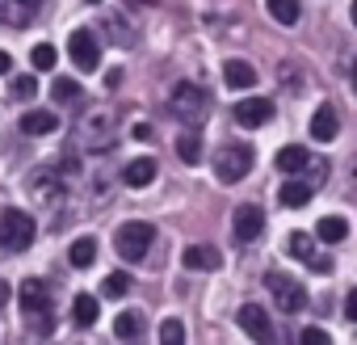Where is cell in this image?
I'll use <instances>...</instances> for the list:
<instances>
[{"mask_svg": "<svg viewBox=\"0 0 357 345\" xmlns=\"http://www.w3.org/2000/svg\"><path fill=\"white\" fill-rule=\"evenodd\" d=\"M114 131H118L114 110H89V114H80V122H76V143H80V147H93V152H105V147L114 143Z\"/></svg>", "mask_w": 357, "mask_h": 345, "instance_id": "cell-1", "label": "cell"}, {"mask_svg": "<svg viewBox=\"0 0 357 345\" xmlns=\"http://www.w3.org/2000/svg\"><path fill=\"white\" fill-rule=\"evenodd\" d=\"M151 244H155V228L147 219H130L114 232V249H118L122 261H143Z\"/></svg>", "mask_w": 357, "mask_h": 345, "instance_id": "cell-2", "label": "cell"}, {"mask_svg": "<svg viewBox=\"0 0 357 345\" xmlns=\"http://www.w3.org/2000/svg\"><path fill=\"white\" fill-rule=\"evenodd\" d=\"M206 89H198V85H190V80H181L172 89V97H168V110H172V118L176 122H190V126H198L202 118H206Z\"/></svg>", "mask_w": 357, "mask_h": 345, "instance_id": "cell-3", "label": "cell"}, {"mask_svg": "<svg viewBox=\"0 0 357 345\" xmlns=\"http://www.w3.org/2000/svg\"><path fill=\"white\" fill-rule=\"evenodd\" d=\"M34 219L26 211H0V249L5 253H22L34 244Z\"/></svg>", "mask_w": 357, "mask_h": 345, "instance_id": "cell-4", "label": "cell"}, {"mask_svg": "<svg viewBox=\"0 0 357 345\" xmlns=\"http://www.w3.org/2000/svg\"><path fill=\"white\" fill-rule=\"evenodd\" d=\"M22 311H30V320H34L38 332L51 328V320H47V311H51V286L43 278H26L22 282Z\"/></svg>", "mask_w": 357, "mask_h": 345, "instance_id": "cell-5", "label": "cell"}, {"mask_svg": "<svg viewBox=\"0 0 357 345\" xmlns=\"http://www.w3.org/2000/svg\"><path fill=\"white\" fill-rule=\"evenodd\" d=\"M248 168H252V147L248 143H227L215 160V172H219V182H244L248 177Z\"/></svg>", "mask_w": 357, "mask_h": 345, "instance_id": "cell-6", "label": "cell"}, {"mask_svg": "<svg viewBox=\"0 0 357 345\" xmlns=\"http://www.w3.org/2000/svg\"><path fill=\"white\" fill-rule=\"evenodd\" d=\"M265 286H269V295H273V303H278L282 311H290V316H294V311H303V307H307V291H303L294 278H286V274H278V270H273V274H265Z\"/></svg>", "mask_w": 357, "mask_h": 345, "instance_id": "cell-7", "label": "cell"}, {"mask_svg": "<svg viewBox=\"0 0 357 345\" xmlns=\"http://www.w3.org/2000/svg\"><path fill=\"white\" fill-rule=\"evenodd\" d=\"M68 55H72V64H76L80 72H97V64H101V43H97V34L76 30V34L68 38Z\"/></svg>", "mask_w": 357, "mask_h": 345, "instance_id": "cell-8", "label": "cell"}, {"mask_svg": "<svg viewBox=\"0 0 357 345\" xmlns=\"http://www.w3.org/2000/svg\"><path fill=\"white\" fill-rule=\"evenodd\" d=\"M43 0H0V26H30Z\"/></svg>", "mask_w": 357, "mask_h": 345, "instance_id": "cell-9", "label": "cell"}, {"mask_svg": "<svg viewBox=\"0 0 357 345\" xmlns=\"http://www.w3.org/2000/svg\"><path fill=\"white\" fill-rule=\"evenodd\" d=\"M231 228H236V240H257V236H261V228H265V215H261V207H252V203L236 207V215H231Z\"/></svg>", "mask_w": 357, "mask_h": 345, "instance_id": "cell-10", "label": "cell"}, {"mask_svg": "<svg viewBox=\"0 0 357 345\" xmlns=\"http://www.w3.org/2000/svg\"><path fill=\"white\" fill-rule=\"evenodd\" d=\"M269 118H273V101H265V97H248V101L236 105V122L240 126H265Z\"/></svg>", "mask_w": 357, "mask_h": 345, "instance_id": "cell-11", "label": "cell"}, {"mask_svg": "<svg viewBox=\"0 0 357 345\" xmlns=\"http://www.w3.org/2000/svg\"><path fill=\"white\" fill-rule=\"evenodd\" d=\"M122 182H126L130 190H147V186L155 182V160H151V156H139V160H130V164L122 168Z\"/></svg>", "mask_w": 357, "mask_h": 345, "instance_id": "cell-12", "label": "cell"}, {"mask_svg": "<svg viewBox=\"0 0 357 345\" xmlns=\"http://www.w3.org/2000/svg\"><path fill=\"white\" fill-rule=\"evenodd\" d=\"M181 261H185V270H219L223 265V253L215 244H190Z\"/></svg>", "mask_w": 357, "mask_h": 345, "instance_id": "cell-13", "label": "cell"}, {"mask_svg": "<svg viewBox=\"0 0 357 345\" xmlns=\"http://www.w3.org/2000/svg\"><path fill=\"white\" fill-rule=\"evenodd\" d=\"M240 328H244L248 337H261V341L273 332V328H269V311L257 307V303H244V307H240Z\"/></svg>", "mask_w": 357, "mask_h": 345, "instance_id": "cell-14", "label": "cell"}, {"mask_svg": "<svg viewBox=\"0 0 357 345\" xmlns=\"http://www.w3.org/2000/svg\"><path fill=\"white\" fill-rule=\"evenodd\" d=\"M336 131H340V118H336V110H332V105H319V110L311 114V139L328 143V139H336Z\"/></svg>", "mask_w": 357, "mask_h": 345, "instance_id": "cell-15", "label": "cell"}, {"mask_svg": "<svg viewBox=\"0 0 357 345\" xmlns=\"http://www.w3.org/2000/svg\"><path fill=\"white\" fill-rule=\"evenodd\" d=\"M223 80H227L231 89H252V85H257V68L244 64V59H227V64H223Z\"/></svg>", "mask_w": 357, "mask_h": 345, "instance_id": "cell-16", "label": "cell"}, {"mask_svg": "<svg viewBox=\"0 0 357 345\" xmlns=\"http://www.w3.org/2000/svg\"><path fill=\"white\" fill-rule=\"evenodd\" d=\"M55 126H59L55 110H30V114H22V131L26 135H51Z\"/></svg>", "mask_w": 357, "mask_h": 345, "instance_id": "cell-17", "label": "cell"}, {"mask_svg": "<svg viewBox=\"0 0 357 345\" xmlns=\"http://www.w3.org/2000/svg\"><path fill=\"white\" fill-rule=\"evenodd\" d=\"M265 9H269V17H273L278 26H294L298 13H303L298 0H265Z\"/></svg>", "mask_w": 357, "mask_h": 345, "instance_id": "cell-18", "label": "cell"}, {"mask_svg": "<svg viewBox=\"0 0 357 345\" xmlns=\"http://www.w3.org/2000/svg\"><path fill=\"white\" fill-rule=\"evenodd\" d=\"M315 232H319L324 244H340V240L349 236V219H344V215H328V219H319Z\"/></svg>", "mask_w": 357, "mask_h": 345, "instance_id": "cell-19", "label": "cell"}, {"mask_svg": "<svg viewBox=\"0 0 357 345\" xmlns=\"http://www.w3.org/2000/svg\"><path fill=\"white\" fill-rule=\"evenodd\" d=\"M307 160H311V156H307V147H298V143H290V147H282V152H278V168H282V172H290V177H294L298 168H307Z\"/></svg>", "mask_w": 357, "mask_h": 345, "instance_id": "cell-20", "label": "cell"}, {"mask_svg": "<svg viewBox=\"0 0 357 345\" xmlns=\"http://www.w3.org/2000/svg\"><path fill=\"white\" fill-rule=\"evenodd\" d=\"M68 261H72L76 270H89V265L97 261V240H93V236H84V240H76V244L68 249Z\"/></svg>", "mask_w": 357, "mask_h": 345, "instance_id": "cell-21", "label": "cell"}, {"mask_svg": "<svg viewBox=\"0 0 357 345\" xmlns=\"http://www.w3.org/2000/svg\"><path fill=\"white\" fill-rule=\"evenodd\" d=\"M72 320H76L80 328H93V324H97V299H93V295H76V303H72Z\"/></svg>", "mask_w": 357, "mask_h": 345, "instance_id": "cell-22", "label": "cell"}, {"mask_svg": "<svg viewBox=\"0 0 357 345\" xmlns=\"http://www.w3.org/2000/svg\"><path fill=\"white\" fill-rule=\"evenodd\" d=\"M278 198H282V207H303V203H311V186L307 182H286L278 190Z\"/></svg>", "mask_w": 357, "mask_h": 345, "instance_id": "cell-23", "label": "cell"}, {"mask_svg": "<svg viewBox=\"0 0 357 345\" xmlns=\"http://www.w3.org/2000/svg\"><path fill=\"white\" fill-rule=\"evenodd\" d=\"M51 97H55V101H80V97H84V89H80L72 76H55V85H51Z\"/></svg>", "mask_w": 357, "mask_h": 345, "instance_id": "cell-24", "label": "cell"}, {"mask_svg": "<svg viewBox=\"0 0 357 345\" xmlns=\"http://www.w3.org/2000/svg\"><path fill=\"white\" fill-rule=\"evenodd\" d=\"M30 64H34L38 72H55V64H59V55H55V47H51V43H38V47L30 51Z\"/></svg>", "mask_w": 357, "mask_h": 345, "instance_id": "cell-25", "label": "cell"}, {"mask_svg": "<svg viewBox=\"0 0 357 345\" xmlns=\"http://www.w3.org/2000/svg\"><path fill=\"white\" fill-rule=\"evenodd\" d=\"M286 253L298 257V261H311V253H315V249H311V236H307V232H290V236H286Z\"/></svg>", "mask_w": 357, "mask_h": 345, "instance_id": "cell-26", "label": "cell"}, {"mask_svg": "<svg viewBox=\"0 0 357 345\" xmlns=\"http://www.w3.org/2000/svg\"><path fill=\"white\" fill-rule=\"evenodd\" d=\"M176 156H181L185 164H198L202 160V139L198 135H181L176 139Z\"/></svg>", "mask_w": 357, "mask_h": 345, "instance_id": "cell-27", "label": "cell"}, {"mask_svg": "<svg viewBox=\"0 0 357 345\" xmlns=\"http://www.w3.org/2000/svg\"><path fill=\"white\" fill-rule=\"evenodd\" d=\"M126 291H130V278H126L122 270H118V274H105V282H101V295H105V299H122Z\"/></svg>", "mask_w": 357, "mask_h": 345, "instance_id": "cell-28", "label": "cell"}, {"mask_svg": "<svg viewBox=\"0 0 357 345\" xmlns=\"http://www.w3.org/2000/svg\"><path fill=\"white\" fill-rule=\"evenodd\" d=\"M114 332H118V337H139V332H143V320H139L135 311H122V316L114 320Z\"/></svg>", "mask_w": 357, "mask_h": 345, "instance_id": "cell-29", "label": "cell"}, {"mask_svg": "<svg viewBox=\"0 0 357 345\" xmlns=\"http://www.w3.org/2000/svg\"><path fill=\"white\" fill-rule=\"evenodd\" d=\"M160 341L181 345V341H185V324H181V320H164V324H160Z\"/></svg>", "mask_w": 357, "mask_h": 345, "instance_id": "cell-30", "label": "cell"}, {"mask_svg": "<svg viewBox=\"0 0 357 345\" xmlns=\"http://www.w3.org/2000/svg\"><path fill=\"white\" fill-rule=\"evenodd\" d=\"M38 93V85H34V76H22V80H13V97H22V101H30Z\"/></svg>", "mask_w": 357, "mask_h": 345, "instance_id": "cell-31", "label": "cell"}, {"mask_svg": "<svg viewBox=\"0 0 357 345\" xmlns=\"http://www.w3.org/2000/svg\"><path fill=\"white\" fill-rule=\"evenodd\" d=\"M315 274H332V257H319V253H311V261H307Z\"/></svg>", "mask_w": 357, "mask_h": 345, "instance_id": "cell-32", "label": "cell"}, {"mask_svg": "<svg viewBox=\"0 0 357 345\" xmlns=\"http://www.w3.org/2000/svg\"><path fill=\"white\" fill-rule=\"evenodd\" d=\"M303 341L307 345H328V332L324 328H303Z\"/></svg>", "mask_w": 357, "mask_h": 345, "instance_id": "cell-33", "label": "cell"}, {"mask_svg": "<svg viewBox=\"0 0 357 345\" xmlns=\"http://www.w3.org/2000/svg\"><path fill=\"white\" fill-rule=\"evenodd\" d=\"M344 320H357V291L344 295Z\"/></svg>", "mask_w": 357, "mask_h": 345, "instance_id": "cell-34", "label": "cell"}, {"mask_svg": "<svg viewBox=\"0 0 357 345\" xmlns=\"http://www.w3.org/2000/svg\"><path fill=\"white\" fill-rule=\"evenodd\" d=\"M118 85H122V68H109L105 72V89H118Z\"/></svg>", "mask_w": 357, "mask_h": 345, "instance_id": "cell-35", "label": "cell"}, {"mask_svg": "<svg viewBox=\"0 0 357 345\" xmlns=\"http://www.w3.org/2000/svg\"><path fill=\"white\" fill-rule=\"evenodd\" d=\"M130 135H135V139H147V135H151V126H147V122H135V126H130Z\"/></svg>", "mask_w": 357, "mask_h": 345, "instance_id": "cell-36", "label": "cell"}, {"mask_svg": "<svg viewBox=\"0 0 357 345\" xmlns=\"http://www.w3.org/2000/svg\"><path fill=\"white\" fill-rule=\"evenodd\" d=\"M13 68V59H9V51H0V72H9Z\"/></svg>", "mask_w": 357, "mask_h": 345, "instance_id": "cell-37", "label": "cell"}, {"mask_svg": "<svg viewBox=\"0 0 357 345\" xmlns=\"http://www.w3.org/2000/svg\"><path fill=\"white\" fill-rule=\"evenodd\" d=\"M5 299H9V286H5V282H0V303H5Z\"/></svg>", "mask_w": 357, "mask_h": 345, "instance_id": "cell-38", "label": "cell"}, {"mask_svg": "<svg viewBox=\"0 0 357 345\" xmlns=\"http://www.w3.org/2000/svg\"><path fill=\"white\" fill-rule=\"evenodd\" d=\"M135 5H151V0H135Z\"/></svg>", "mask_w": 357, "mask_h": 345, "instance_id": "cell-39", "label": "cell"}, {"mask_svg": "<svg viewBox=\"0 0 357 345\" xmlns=\"http://www.w3.org/2000/svg\"><path fill=\"white\" fill-rule=\"evenodd\" d=\"M89 5H101V0H89Z\"/></svg>", "mask_w": 357, "mask_h": 345, "instance_id": "cell-40", "label": "cell"}]
</instances>
